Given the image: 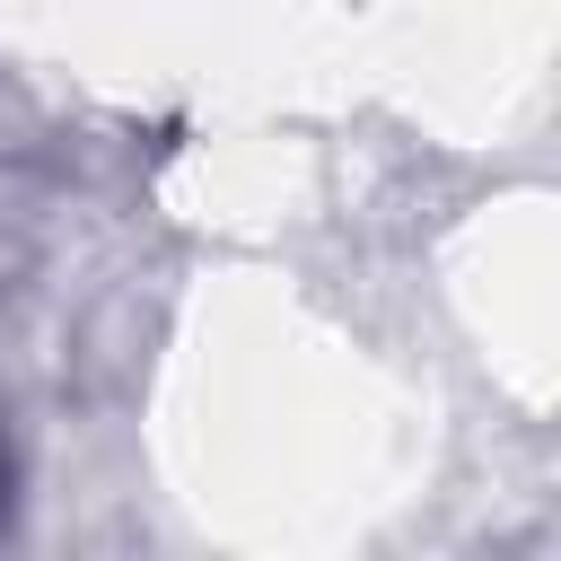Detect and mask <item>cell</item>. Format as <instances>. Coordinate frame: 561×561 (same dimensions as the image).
Returning <instances> with one entry per match:
<instances>
[{"label":"cell","instance_id":"1","mask_svg":"<svg viewBox=\"0 0 561 561\" xmlns=\"http://www.w3.org/2000/svg\"><path fill=\"white\" fill-rule=\"evenodd\" d=\"M0 517H9V438H0Z\"/></svg>","mask_w":561,"mask_h":561}]
</instances>
